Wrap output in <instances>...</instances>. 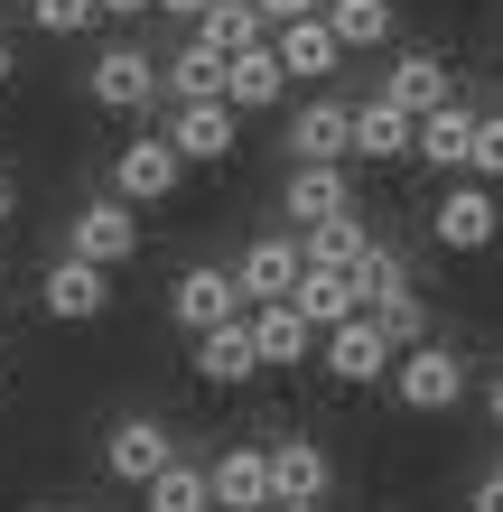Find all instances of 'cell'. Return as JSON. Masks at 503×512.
<instances>
[{"label":"cell","instance_id":"obj_12","mask_svg":"<svg viewBox=\"0 0 503 512\" xmlns=\"http://www.w3.org/2000/svg\"><path fill=\"white\" fill-rule=\"evenodd\" d=\"M233 280L252 289V308H271V298H299V280H308V243H289V233H261V243L233 261Z\"/></svg>","mask_w":503,"mask_h":512},{"label":"cell","instance_id":"obj_10","mask_svg":"<svg viewBox=\"0 0 503 512\" xmlns=\"http://www.w3.org/2000/svg\"><path fill=\"white\" fill-rule=\"evenodd\" d=\"M317 354H327V373H336V382H392V364H401V345L382 336V317H373V308H364V317H345Z\"/></svg>","mask_w":503,"mask_h":512},{"label":"cell","instance_id":"obj_4","mask_svg":"<svg viewBox=\"0 0 503 512\" xmlns=\"http://www.w3.org/2000/svg\"><path fill=\"white\" fill-rule=\"evenodd\" d=\"M177 187H187V149H177L168 131H140L112 149V196H131V205H168Z\"/></svg>","mask_w":503,"mask_h":512},{"label":"cell","instance_id":"obj_20","mask_svg":"<svg viewBox=\"0 0 503 512\" xmlns=\"http://www.w3.org/2000/svg\"><path fill=\"white\" fill-rule=\"evenodd\" d=\"M289 308H299L317 336H336L345 317H364V280H354V270H317V261H308V280H299V298H289Z\"/></svg>","mask_w":503,"mask_h":512},{"label":"cell","instance_id":"obj_11","mask_svg":"<svg viewBox=\"0 0 503 512\" xmlns=\"http://www.w3.org/2000/svg\"><path fill=\"white\" fill-rule=\"evenodd\" d=\"M373 94H392L401 112H420V122H429V112H448V103H457V75H448V56L401 47L392 66H382V84H373Z\"/></svg>","mask_w":503,"mask_h":512},{"label":"cell","instance_id":"obj_27","mask_svg":"<svg viewBox=\"0 0 503 512\" xmlns=\"http://www.w3.org/2000/svg\"><path fill=\"white\" fill-rule=\"evenodd\" d=\"M205 38L224 56H243V47H271V19H261V0H215L205 10Z\"/></svg>","mask_w":503,"mask_h":512},{"label":"cell","instance_id":"obj_41","mask_svg":"<svg viewBox=\"0 0 503 512\" xmlns=\"http://www.w3.org/2000/svg\"><path fill=\"white\" fill-rule=\"evenodd\" d=\"M215 512H224V503H215Z\"/></svg>","mask_w":503,"mask_h":512},{"label":"cell","instance_id":"obj_31","mask_svg":"<svg viewBox=\"0 0 503 512\" xmlns=\"http://www.w3.org/2000/svg\"><path fill=\"white\" fill-rule=\"evenodd\" d=\"M354 280H364V308H373V298L410 289V270H401V252H392V243H373V252H364V270H354Z\"/></svg>","mask_w":503,"mask_h":512},{"label":"cell","instance_id":"obj_2","mask_svg":"<svg viewBox=\"0 0 503 512\" xmlns=\"http://www.w3.org/2000/svg\"><path fill=\"white\" fill-rule=\"evenodd\" d=\"M66 252L94 261V270H122L140 252V205L131 196H84L75 215H66Z\"/></svg>","mask_w":503,"mask_h":512},{"label":"cell","instance_id":"obj_24","mask_svg":"<svg viewBox=\"0 0 503 512\" xmlns=\"http://www.w3.org/2000/svg\"><path fill=\"white\" fill-rule=\"evenodd\" d=\"M252 336H261V364H299L308 345H327L317 326L289 308V298H271V308H252Z\"/></svg>","mask_w":503,"mask_h":512},{"label":"cell","instance_id":"obj_36","mask_svg":"<svg viewBox=\"0 0 503 512\" xmlns=\"http://www.w3.org/2000/svg\"><path fill=\"white\" fill-rule=\"evenodd\" d=\"M159 0H103V19H150Z\"/></svg>","mask_w":503,"mask_h":512},{"label":"cell","instance_id":"obj_19","mask_svg":"<svg viewBox=\"0 0 503 512\" xmlns=\"http://www.w3.org/2000/svg\"><path fill=\"white\" fill-rule=\"evenodd\" d=\"M289 159H354V103H336V94L299 103V122H289Z\"/></svg>","mask_w":503,"mask_h":512},{"label":"cell","instance_id":"obj_22","mask_svg":"<svg viewBox=\"0 0 503 512\" xmlns=\"http://www.w3.org/2000/svg\"><path fill=\"white\" fill-rule=\"evenodd\" d=\"M224 103L233 112H271V103H289V66H280V47H243L224 66Z\"/></svg>","mask_w":503,"mask_h":512},{"label":"cell","instance_id":"obj_16","mask_svg":"<svg viewBox=\"0 0 503 512\" xmlns=\"http://www.w3.org/2000/svg\"><path fill=\"white\" fill-rule=\"evenodd\" d=\"M196 373L215 382V391H243L252 373H271V364H261V336H252V317H233V326H215V336H196Z\"/></svg>","mask_w":503,"mask_h":512},{"label":"cell","instance_id":"obj_28","mask_svg":"<svg viewBox=\"0 0 503 512\" xmlns=\"http://www.w3.org/2000/svg\"><path fill=\"white\" fill-rule=\"evenodd\" d=\"M150 512H215V466H187V457H177L159 485H150Z\"/></svg>","mask_w":503,"mask_h":512},{"label":"cell","instance_id":"obj_1","mask_svg":"<svg viewBox=\"0 0 503 512\" xmlns=\"http://www.w3.org/2000/svg\"><path fill=\"white\" fill-rule=\"evenodd\" d=\"M168 466H177V429H168V419L131 410V419H112V429H103V475H112V485H140V494H150Z\"/></svg>","mask_w":503,"mask_h":512},{"label":"cell","instance_id":"obj_26","mask_svg":"<svg viewBox=\"0 0 503 512\" xmlns=\"http://www.w3.org/2000/svg\"><path fill=\"white\" fill-rule=\"evenodd\" d=\"M382 243V233L364 215H336V224H308V261L317 270H364V252Z\"/></svg>","mask_w":503,"mask_h":512},{"label":"cell","instance_id":"obj_15","mask_svg":"<svg viewBox=\"0 0 503 512\" xmlns=\"http://www.w3.org/2000/svg\"><path fill=\"white\" fill-rule=\"evenodd\" d=\"M476 131H485V112H476V103L457 94L448 112H429V122H420V159H429L438 177H457V168L476 177Z\"/></svg>","mask_w":503,"mask_h":512},{"label":"cell","instance_id":"obj_5","mask_svg":"<svg viewBox=\"0 0 503 512\" xmlns=\"http://www.w3.org/2000/svg\"><path fill=\"white\" fill-rule=\"evenodd\" d=\"M494 233H503V205H494L485 177L438 187V205H429V243H438V252H494Z\"/></svg>","mask_w":503,"mask_h":512},{"label":"cell","instance_id":"obj_34","mask_svg":"<svg viewBox=\"0 0 503 512\" xmlns=\"http://www.w3.org/2000/svg\"><path fill=\"white\" fill-rule=\"evenodd\" d=\"M466 512H503V466L476 475V494H466Z\"/></svg>","mask_w":503,"mask_h":512},{"label":"cell","instance_id":"obj_32","mask_svg":"<svg viewBox=\"0 0 503 512\" xmlns=\"http://www.w3.org/2000/svg\"><path fill=\"white\" fill-rule=\"evenodd\" d=\"M476 177L503 187V112H485V131H476Z\"/></svg>","mask_w":503,"mask_h":512},{"label":"cell","instance_id":"obj_21","mask_svg":"<svg viewBox=\"0 0 503 512\" xmlns=\"http://www.w3.org/2000/svg\"><path fill=\"white\" fill-rule=\"evenodd\" d=\"M271 485H280V503H327L336 466H327L317 438H271Z\"/></svg>","mask_w":503,"mask_h":512},{"label":"cell","instance_id":"obj_6","mask_svg":"<svg viewBox=\"0 0 503 512\" xmlns=\"http://www.w3.org/2000/svg\"><path fill=\"white\" fill-rule=\"evenodd\" d=\"M392 401L401 410H420V419H438V410H457L466 401V364H457V345H410L401 364H392Z\"/></svg>","mask_w":503,"mask_h":512},{"label":"cell","instance_id":"obj_3","mask_svg":"<svg viewBox=\"0 0 503 512\" xmlns=\"http://www.w3.org/2000/svg\"><path fill=\"white\" fill-rule=\"evenodd\" d=\"M168 317L187 326V336H215V326L252 317V289L233 280V270H215V261H187V270H177V289H168Z\"/></svg>","mask_w":503,"mask_h":512},{"label":"cell","instance_id":"obj_33","mask_svg":"<svg viewBox=\"0 0 503 512\" xmlns=\"http://www.w3.org/2000/svg\"><path fill=\"white\" fill-rule=\"evenodd\" d=\"M317 10H327V0H261V19H271V38H280L289 19H317Z\"/></svg>","mask_w":503,"mask_h":512},{"label":"cell","instance_id":"obj_39","mask_svg":"<svg viewBox=\"0 0 503 512\" xmlns=\"http://www.w3.org/2000/svg\"><path fill=\"white\" fill-rule=\"evenodd\" d=\"M10 66H19V56H10V38H0V84H10Z\"/></svg>","mask_w":503,"mask_h":512},{"label":"cell","instance_id":"obj_23","mask_svg":"<svg viewBox=\"0 0 503 512\" xmlns=\"http://www.w3.org/2000/svg\"><path fill=\"white\" fill-rule=\"evenodd\" d=\"M224 66H233V56L196 28V38L168 56V94H177V103H224Z\"/></svg>","mask_w":503,"mask_h":512},{"label":"cell","instance_id":"obj_14","mask_svg":"<svg viewBox=\"0 0 503 512\" xmlns=\"http://www.w3.org/2000/svg\"><path fill=\"white\" fill-rule=\"evenodd\" d=\"M168 140L187 149V168H215V159H233V140H243V112L233 103H177Z\"/></svg>","mask_w":503,"mask_h":512},{"label":"cell","instance_id":"obj_17","mask_svg":"<svg viewBox=\"0 0 503 512\" xmlns=\"http://www.w3.org/2000/svg\"><path fill=\"white\" fill-rule=\"evenodd\" d=\"M280 66H289V84H327L336 66H345V38H336V28H327V10H317V19H289L280 28Z\"/></svg>","mask_w":503,"mask_h":512},{"label":"cell","instance_id":"obj_38","mask_svg":"<svg viewBox=\"0 0 503 512\" xmlns=\"http://www.w3.org/2000/svg\"><path fill=\"white\" fill-rule=\"evenodd\" d=\"M485 410H494V429H503V373H494V382H485Z\"/></svg>","mask_w":503,"mask_h":512},{"label":"cell","instance_id":"obj_25","mask_svg":"<svg viewBox=\"0 0 503 512\" xmlns=\"http://www.w3.org/2000/svg\"><path fill=\"white\" fill-rule=\"evenodd\" d=\"M327 28L345 38V56H373V47H392V0H327Z\"/></svg>","mask_w":503,"mask_h":512},{"label":"cell","instance_id":"obj_35","mask_svg":"<svg viewBox=\"0 0 503 512\" xmlns=\"http://www.w3.org/2000/svg\"><path fill=\"white\" fill-rule=\"evenodd\" d=\"M168 19H187V28H205V10H215V0H159Z\"/></svg>","mask_w":503,"mask_h":512},{"label":"cell","instance_id":"obj_18","mask_svg":"<svg viewBox=\"0 0 503 512\" xmlns=\"http://www.w3.org/2000/svg\"><path fill=\"white\" fill-rule=\"evenodd\" d=\"M215 503H224V512H271V503H280L271 447H224V457H215Z\"/></svg>","mask_w":503,"mask_h":512},{"label":"cell","instance_id":"obj_13","mask_svg":"<svg viewBox=\"0 0 503 512\" xmlns=\"http://www.w3.org/2000/svg\"><path fill=\"white\" fill-rule=\"evenodd\" d=\"M354 159H420V112H401L392 94H364L354 103Z\"/></svg>","mask_w":503,"mask_h":512},{"label":"cell","instance_id":"obj_37","mask_svg":"<svg viewBox=\"0 0 503 512\" xmlns=\"http://www.w3.org/2000/svg\"><path fill=\"white\" fill-rule=\"evenodd\" d=\"M10 215H19V187H10V177H0V233H10Z\"/></svg>","mask_w":503,"mask_h":512},{"label":"cell","instance_id":"obj_29","mask_svg":"<svg viewBox=\"0 0 503 512\" xmlns=\"http://www.w3.org/2000/svg\"><path fill=\"white\" fill-rule=\"evenodd\" d=\"M373 317H382V336H392L401 354H410V345H429V298H420V289H392V298H373Z\"/></svg>","mask_w":503,"mask_h":512},{"label":"cell","instance_id":"obj_8","mask_svg":"<svg viewBox=\"0 0 503 512\" xmlns=\"http://www.w3.org/2000/svg\"><path fill=\"white\" fill-rule=\"evenodd\" d=\"M38 308H47L56 326H94V317L112 308V270L75 261V252H56V261H47V280H38Z\"/></svg>","mask_w":503,"mask_h":512},{"label":"cell","instance_id":"obj_40","mask_svg":"<svg viewBox=\"0 0 503 512\" xmlns=\"http://www.w3.org/2000/svg\"><path fill=\"white\" fill-rule=\"evenodd\" d=\"M271 512H317V503H271Z\"/></svg>","mask_w":503,"mask_h":512},{"label":"cell","instance_id":"obj_30","mask_svg":"<svg viewBox=\"0 0 503 512\" xmlns=\"http://www.w3.org/2000/svg\"><path fill=\"white\" fill-rule=\"evenodd\" d=\"M94 19H103V0H28V28H47V38H84Z\"/></svg>","mask_w":503,"mask_h":512},{"label":"cell","instance_id":"obj_7","mask_svg":"<svg viewBox=\"0 0 503 512\" xmlns=\"http://www.w3.org/2000/svg\"><path fill=\"white\" fill-rule=\"evenodd\" d=\"M84 94L103 112H150V94H168V56L150 47H103L94 66H84Z\"/></svg>","mask_w":503,"mask_h":512},{"label":"cell","instance_id":"obj_9","mask_svg":"<svg viewBox=\"0 0 503 512\" xmlns=\"http://www.w3.org/2000/svg\"><path fill=\"white\" fill-rule=\"evenodd\" d=\"M280 205H289L299 224H336V215H354V168H345V159H289Z\"/></svg>","mask_w":503,"mask_h":512}]
</instances>
